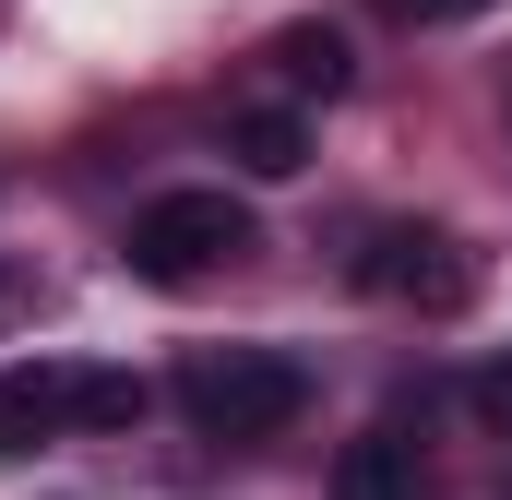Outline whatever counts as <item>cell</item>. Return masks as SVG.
I'll list each match as a JSON object with an SVG mask.
<instances>
[{
    "label": "cell",
    "mask_w": 512,
    "mask_h": 500,
    "mask_svg": "<svg viewBox=\"0 0 512 500\" xmlns=\"http://www.w3.org/2000/svg\"><path fill=\"white\" fill-rule=\"evenodd\" d=\"M179 405H191V429H203V441H274V429H298L310 370H298V358H274V346H215V358H191V370H179Z\"/></svg>",
    "instance_id": "1"
},
{
    "label": "cell",
    "mask_w": 512,
    "mask_h": 500,
    "mask_svg": "<svg viewBox=\"0 0 512 500\" xmlns=\"http://www.w3.org/2000/svg\"><path fill=\"white\" fill-rule=\"evenodd\" d=\"M251 250V203L239 191H155L131 215V274L143 286H203L215 262Z\"/></svg>",
    "instance_id": "2"
},
{
    "label": "cell",
    "mask_w": 512,
    "mask_h": 500,
    "mask_svg": "<svg viewBox=\"0 0 512 500\" xmlns=\"http://www.w3.org/2000/svg\"><path fill=\"white\" fill-rule=\"evenodd\" d=\"M358 286L417 298V310H465L477 298V262L453 250V227H382V239L358 250Z\"/></svg>",
    "instance_id": "3"
},
{
    "label": "cell",
    "mask_w": 512,
    "mask_h": 500,
    "mask_svg": "<svg viewBox=\"0 0 512 500\" xmlns=\"http://www.w3.org/2000/svg\"><path fill=\"white\" fill-rule=\"evenodd\" d=\"M334 500H429V477H417V441L405 429H358L346 453H334Z\"/></svg>",
    "instance_id": "4"
},
{
    "label": "cell",
    "mask_w": 512,
    "mask_h": 500,
    "mask_svg": "<svg viewBox=\"0 0 512 500\" xmlns=\"http://www.w3.org/2000/svg\"><path fill=\"white\" fill-rule=\"evenodd\" d=\"M274 72H286V96H346V84H358V48H346L334 24H286V36H274Z\"/></svg>",
    "instance_id": "5"
},
{
    "label": "cell",
    "mask_w": 512,
    "mask_h": 500,
    "mask_svg": "<svg viewBox=\"0 0 512 500\" xmlns=\"http://www.w3.org/2000/svg\"><path fill=\"white\" fill-rule=\"evenodd\" d=\"M239 167H251V179H298V167H310V120H298V108H251V120H239Z\"/></svg>",
    "instance_id": "6"
},
{
    "label": "cell",
    "mask_w": 512,
    "mask_h": 500,
    "mask_svg": "<svg viewBox=\"0 0 512 500\" xmlns=\"http://www.w3.org/2000/svg\"><path fill=\"white\" fill-rule=\"evenodd\" d=\"M143 417V381L131 370H84V405H72V429H131Z\"/></svg>",
    "instance_id": "7"
},
{
    "label": "cell",
    "mask_w": 512,
    "mask_h": 500,
    "mask_svg": "<svg viewBox=\"0 0 512 500\" xmlns=\"http://www.w3.org/2000/svg\"><path fill=\"white\" fill-rule=\"evenodd\" d=\"M477 417H489V429L512 441V358H501V370H477Z\"/></svg>",
    "instance_id": "8"
},
{
    "label": "cell",
    "mask_w": 512,
    "mask_h": 500,
    "mask_svg": "<svg viewBox=\"0 0 512 500\" xmlns=\"http://www.w3.org/2000/svg\"><path fill=\"white\" fill-rule=\"evenodd\" d=\"M405 24H465V12H489V0H393Z\"/></svg>",
    "instance_id": "9"
},
{
    "label": "cell",
    "mask_w": 512,
    "mask_h": 500,
    "mask_svg": "<svg viewBox=\"0 0 512 500\" xmlns=\"http://www.w3.org/2000/svg\"><path fill=\"white\" fill-rule=\"evenodd\" d=\"M12 298H24V286H12V262H0V322H12Z\"/></svg>",
    "instance_id": "10"
},
{
    "label": "cell",
    "mask_w": 512,
    "mask_h": 500,
    "mask_svg": "<svg viewBox=\"0 0 512 500\" xmlns=\"http://www.w3.org/2000/svg\"><path fill=\"white\" fill-rule=\"evenodd\" d=\"M0 453H12V429H0Z\"/></svg>",
    "instance_id": "11"
}]
</instances>
